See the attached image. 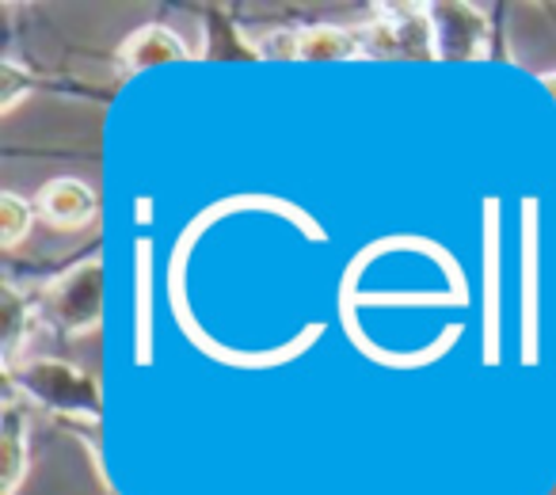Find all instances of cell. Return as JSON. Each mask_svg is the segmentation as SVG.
<instances>
[{"label": "cell", "mask_w": 556, "mask_h": 495, "mask_svg": "<svg viewBox=\"0 0 556 495\" xmlns=\"http://www.w3.org/2000/svg\"><path fill=\"white\" fill-rule=\"evenodd\" d=\"M4 373H9V385L20 401L39 404V408L54 411V416H70L80 419V423H96L103 416L100 385L73 363H62V358H27V363H16Z\"/></svg>", "instance_id": "cell-1"}, {"label": "cell", "mask_w": 556, "mask_h": 495, "mask_svg": "<svg viewBox=\"0 0 556 495\" xmlns=\"http://www.w3.org/2000/svg\"><path fill=\"white\" fill-rule=\"evenodd\" d=\"M42 320L62 335H92L103 325V259H77L70 271L54 275L35 297Z\"/></svg>", "instance_id": "cell-2"}, {"label": "cell", "mask_w": 556, "mask_h": 495, "mask_svg": "<svg viewBox=\"0 0 556 495\" xmlns=\"http://www.w3.org/2000/svg\"><path fill=\"white\" fill-rule=\"evenodd\" d=\"M363 58L393 62V58H434V31L427 4H378L370 24H358Z\"/></svg>", "instance_id": "cell-3"}, {"label": "cell", "mask_w": 556, "mask_h": 495, "mask_svg": "<svg viewBox=\"0 0 556 495\" xmlns=\"http://www.w3.org/2000/svg\"><path fill=\"white\" fill-rule=\"evenodd\" d=\"M439 62H480L492 47V27L477 4H427Z\"/></svg>", "instance_id": "cell-4"}, {"label": "cell", "mask_w": 556, "mask_h": 495, "mask_svg": "<svg viewBox=\"0 0 556 495\" xmlns=\"http://www.w3.org/2000/svg\"><path fill=\"white\" fill-rule=\"evenodd\" d=\"M541 347V240H538V202L522 210V363H538Z\"/></svg>", "instance_id": "cell-5"}, {"label": "cell", "mask_w": 556, "mask_h": 495, "mask_svg": "<svg viewBox=\"0 0 556 495\" xmlns=\"http://www.w3.org/2000/svg\"><path fill=\"white\" fill-rule=\"evenodd\" d=\"M115 58H118V69H123L126 77H134V73L153 69V65L191 62V58H199V54H191V47L184 42V35H176L172 27L146 24V27H138V31H130L123 42H118Z\"/></svg>", "instance_id": "cell-6"}, {"label": "cell", "mask_w": 556, "mask_h": 495, "mask_svg": "<svg viewBox=\"0 0 556 495\" xmlns=\"http://www.w3.org/2000/svg\"><path fill=\"white\" fill-rule=\"evenodd\" d=\"M35 210L54 229H85L100 217V194L85 179H50L35 194Z\"/></svg>", "instance_id": "cell-7"}, {"label": "cell", "mask_w": 556, "mask_h": 495, "mask_svg": "<svg viewBox=\"0 0 556 495\" xmlns=\"http://www.w3.org/2000/svg\"><path fill=\"white\" fill-rule=\"evenodd\" d=\"M27 469H31V427L20 408V396L9 393L4 423H0V495H16Z\"/></svg>", "instance_id": "cell-8"}, {"label": "cell", "mask_w": 556, "mask_h": 495, "mask_svg": "<svg viewBox=\"0 0 556 495\" xmlns=\"http://www.w3.org/2000/svg\"><path fill=\"white\" fill-rule=\"evenodd\" d=\"M484 363H500V202L484 206Z\"/></svg>", "instance_id": "cell-9"}, {"label": "cell", "mask_w": 556, "mask_h": 495, "mask_svg": "<svg viewBox=\"0 0 556 495\" xmlns=\"http://www.w3.org/2000/svg\"><path fill=\"white\" fill-rule=\"evenodd\" d=\"M363 42L355 27L309 24L298 27V62H358Z\"/></svg>", "instance_id": "cell-10"}, {"label": "cell", "mask_w": 556, "mask_h": 495, "mask_svg": "<svg viewBox=\"0 0 556 495\" xmlns=\"http://www.w3.org/2000/svg\"><path fill=\"white\" fill-rule=\"evenodd\" d=\"M35 297L16 290V282H4V302H0V313H4V328H0V340H4V370L20 363V343L31 335L35 325Z\"/></svg>", "instance_id": "cell-11"}, {"label": "cell", "mask_w": 556, "mask_h": 495, "mask_svg": "<svg viewBox=\"0 0 556 495\" xmlns=\"http://www.w3.org/2000/svg\"><path fill=\"white\" fill-rule=\"evenodd\" d=\"M35 217H39V210L27 199H20V194H12V191L0 194V232H4V248L24 244L35 229Z\"/></svg>", "instance_id": "cell-12"}, {"label": "cell", "mask_w": 556, "mask_h": 495, "mask_svg": "<svg viewBox=\"0 0 556 495\" xmlns=\"http://www.w3.org/2000/svg\"><path fill=\"white\" fill-rule=\"evenodd\" d=\"M35 92V77L24 69V65H16L12 58H4L0 62V111L9 115L12 107H16L24 96Z\"/></svg>", "instance_id": "cell-13"}]
</instances>
